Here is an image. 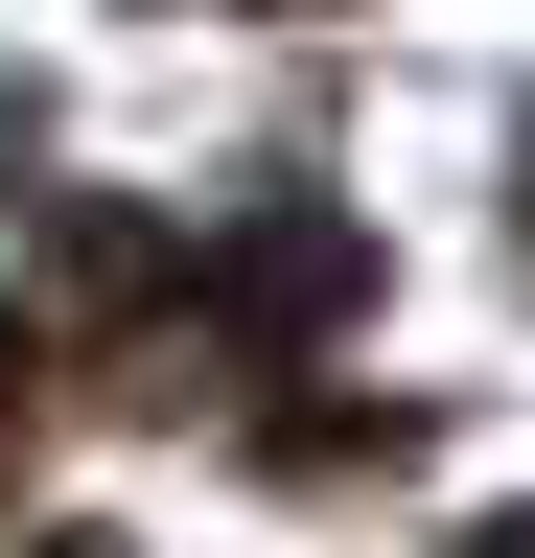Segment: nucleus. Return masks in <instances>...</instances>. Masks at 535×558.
<instances>
[{
  "label": "nucleus",
  "instance_id": "f257e3e1",
  "mask_svg": "<svg viewBox=\"0 0 535 558\" xmlns=\"http://www.w3.org/2000/svg\"><path fill=\"white\" fill-rule=\"evenodd\" d=\"M350 303H373V233H350V209H256V233L186 256V326H233V349H326Z\"/></svg>",
  "mask_w": 535,
  "mask_h": 558
},
{
  "label": "nucleus",
  "instance_id": "f03ea898",
  "mask_svg": "<svg viewBox=\"0 0 535 558\" xmlns=\"http://www.w3.org/2000/svg\"><path fill=\"white\" fill-rule=\"evenodd\" d=\"M24 373H47V349H24V326H0V465H24Z\"/></svg>",
  "mask_w": 535,
  "mask_h": 558
},
{
  "label": "nucleus",
  "instance_id": "7ed1b4c3",
  "mask_svg": "<svg viewBox=\"0 0 535 558\" xmlns=\"http://www.w3.org/2000/svg\"><path fill=\"white\" fill-rule=\"evenodd\" d=\"M465 558H535V512H489V535H465Z\"/></svg>",
  "mask_w": 535,
  "mask_h": 558
},
{
  "label": "nucleus",
  "instance_id": "20e7f679",
  "mask_svg": "<svg viewBox=\"0 0 535 558\" xmlns=\"http://www.w3.org/2000/svg\"><path fill=\"white\" fill-rule=\"evenodd\" d=\"M47 558H117V535H47Z\"/></svg>",
  "mask_w": 535,
  "mask_h": 558
}]
</instances>
